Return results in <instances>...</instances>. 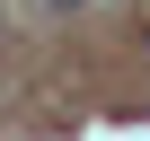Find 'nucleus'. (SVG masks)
<instances>
[{
  "label": "nucleus",
  "instance_id": "obj_1",
  "mask_svg": "<svg viewBox=\"0 0 150 141\" xmlns=\"http://www.w3.org/2000/svg\"><path fill=\"white\" fill-rule=\"evenodd\" d=\"M53 9H80V0H53Z\"/></svg>",
  "mask_w": 150,
  "mask_h": 141
}]
</instances>
